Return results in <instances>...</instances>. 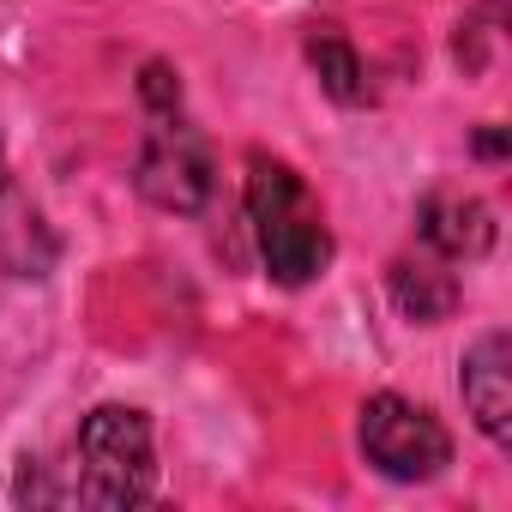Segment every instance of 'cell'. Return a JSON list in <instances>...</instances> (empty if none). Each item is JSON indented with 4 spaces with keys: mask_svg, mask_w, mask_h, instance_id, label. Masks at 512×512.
Returning <instances> with one entry per match:
<instances>
[{
    "mask_svg": "<svg viewBox=\"0 0 512 512\" xmlns=\"http://www.w3.org/2000/svg\"><path fill=\"white\" fill-rule=\"evenodd\" d=\"M416 235L434 260L458 266V260H482L494 247V211L476 199V193H458V187H434L422 205H416Z\"/></svg>",
    "mask_w": 512,
    "mask_h": 512,
    "instance_id": "cell-5",
    "label": "cell"
},
{
    "mask_svg": "<svg viewBox=\"0 0 512 512\" xmlns=\"http://www.w3.org/2000/svg\"><path fill=\"white\" fill-rule=\"evenodd\" d=\"M362 452L392 482H428L452 464V434L440 428L434 410H422L398 392H380L362 404Z\"/></svg>",
    "mask_w": 512,
    "mask_h": 512,
    "instance_id": "cell-3",
    "label": "cell"
},
{
    "mask_svg": "<svg viewBox=\"0 0 512 512\" xmlns=\"http://www.w3.org/2000/svg\"><path fill=\"white\" fill-rule=\"evenodd\" d=\"M0 193H7V157H0Z\"/></svg>",
    "mask_w": 512,
    "mask_h": 512,
    "instance_id": "cell-11",
    "label": "cell"
},
{
    "mask_svg": "<svg viewBox=\"0 0 512 512\" xmlns=\"http://www.w3.org/2000/svg\"><path fill=\"white\" fill-rule=\"evenodd\" d=\"M464 410L476 416V428L494 446H512V338L506 332H482L464 356Z\"/></svg>",
    "mask_w": 512,
    "mask_h": 512,
    "instance_id": "cell-6",
    "label": "cell"
},
{
    "mask_svg": "<svg viewBox=\"0 0 512 512\" xmlns=\"http://www.w3.org/2000/svg\"><path fill=\"white\" fill-rule=\"evenodd\" d=\"M247 217H253V241H260V260H266L272 284L302 290L332 266L326 211L314 205L308 181L284 157H266V151L247 157Z\"/></svg>",
    "mask_w": 512,
    "mask_h": 512,
    "instance_id": "cell-2",
    "label": "cell"
},
{
    "mask_svg": "<svg viewBox=\"0 0 512 512\" xmlns=\"http://www.w3.org/2000/svg\"><path fill=\"white\" fill-rule=\"evenodd\" d=\"M139 193L157 205V211H175V217H193L205 199H211V151L205 139L175 115H151V133L139 145V169H133Z\"/></svg>",
    "mask_w": 512,
    "mask_h": 512,
    "instance_id": "cell-4",
    "label": "cell"
},
{
    "mask_svg": "<svg viewBox=\"0 0 512 512\" xmlns=\"http://www.w3.org/2000/svg\"><path fill=\"white\" fill-rule=\"evenodd\" d=\"M386 290H392V308L416 326H440L458 314V278L446 272V260H398L386 272Z\"/></svg>",
    "mask_w": 512,
    "mask_h": 512,
    "instance_id": "cell-7",
    "label": "cell"
},
{
    "mask_svg": "<svg viewBox=\"0 0 512 512\" xmlns=\"http://www.w3.org/2000/svg\"><path fill=\"white\" fill-rule=\"evenodd\" d=\"M61 482H49L43 506H139L157 488V452L151 422L133 404H97L73 434V464H55Z\"/></svg>",
    "mask_w": 512,
    "mask_h": 512,
    "instance_id": "cell-1",
    "label": "cell"
},
{
    "mask_svg": "<svg viewBox=\"0 0 512 512\" xmlns=\"http://www.w3.org/2000/svg\"><path fill=\"white\" fill-rule=\"evenodd\" d=\"M476 157H506V133L500 127H482L476 133Z\"/></svg>",
    "mask_w": 512,
    "mask_h": 512,
    "instance_id": "cell-10",
    "label": "cell"
},
{
    "mask_svg": "<svg viewBox=\"0 0 512 512\" xmlns=\"http://www.w3.org/2000/svg\"><path fill=\"white\" fill-rule=\"evenodd\" d=\"M139 97H145L151 115H175V109H181V73L163 67V61H145V73H139Z\"/></svg>",
    "mask_w": 512,
    "mask_h": 512,
    "instance_id": "cell-9",
    "label": "cell"
},
{
    "mask_svg": "<svg viewBox=\"0 0 512 512\" xmlns=\"http://www.w3.org/2000/svg\"><path fill=\"white\" fill-rule=\"evenodd\" d=\"M308 67H314V79H320V91L332 97V103H344V109H356V103H368V73H362V55H356V43L338 31V25H308Z\"/></svg>",
    "mask_w": 512,
    "mask_h": 512,
    "instance_id": "cell-8",
    "label": "cell"
}]
</instances>
